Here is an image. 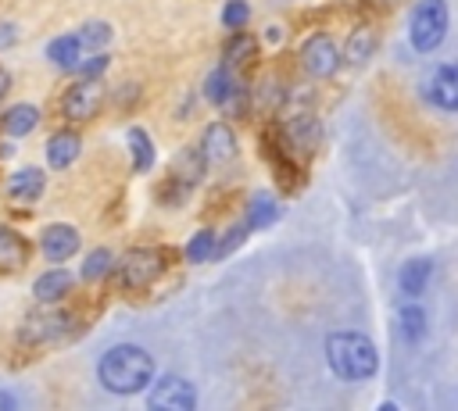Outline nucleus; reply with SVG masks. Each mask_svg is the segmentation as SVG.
<instances>
[{
	"instance_id": "obj_1",
	"label": "nucleus",
	"mask_w": 458,
	"mask_h": 411,
	"mask_svg": "<svg viewBox=\"0 0 458 411\" xmlns=\"http://www.w3.org/2000/svg\"><path fill=\"white\" fill-rule=\"evenodd\" d=\"M154 379V357L136 343H114L97 361V382L114 397L143 393Z\"/></svg>"
},
{
	"instance_id": "obj_2",
	"label": "nucleus",
	"mask_w": 458,
	"mask_h": 411,
	"mask_svg": "<svg viewBox=\"0 0 458 411\" xmlns=\"http://www.w3.org/2000/svg\"><path fill=\"white\" fill-rule=\"evenodd\" d=\"M326 365L344 382H365L379 372V350L365 332L340 329L326 336Z\"/></svg>"
},
{
	"instance_id": "obj_3",
	"label": "nucleus",
	"mask_w": 458,
	"mask_h": 411,
	"mask_svg": "<svg viewBox=\"0 0 458 411\" xmlns=\"http://www.w3.org/2000/svg\"><path fill=\"white\" fill-rule=\"evenodd\" d=\"M447 29H451L447 0H419V4L411 7L408 39H411V50H415V54H433V50L447 39Z\"/></svg>"
},
{
	"instance_id": "obj_4",
	"label": "nucleus",
	"mask_w": 458,
	"mask_h": 411,
	"mask_svg": "<svg viewBox=\"0 0 458 411\" xmlns=\"http://www.w3.org/2000/svg\"><path fill=\"white\" fill-rule=\"evenodd\" d=\"M168 257H172V254H168L165 247H132L111 272L118 275V286H122V289L136 293V289L154 286V282L165 275Z\"/></svg>"
},
{
	"instance_id": "obj_5",
	"label": "nucleus",
	"mask_w": 458,
	"mask_h": 411,
	"mask_svg": "<svg viewBox=\"0 0 458 411\" xmlns=\"http://www.w3.org/2000/svg\"><path fill=\"white\" fill-rule=\"evenodd\" d=\"M147 404L154 411H193L197 407V390L190 379L182 375H161V379H150L147 386Z\"/></svg>"
},
{
	"instance_id": "obj_6",
	"label": "nucleus",
	"mask_w": 458,
	"mask_h": 411,
	"mask_svg": "<svg viewBox=\"0 0 458 411\" xmlns=\"http://www.w3.org/2000/svg\"><path fill=\"white\" fill-rule=\"evenodd\" d=\"M301 68H304L311 79H329V75H336V68H340V46H336V39L326 36V32H311V36L304 39V46H301Z\"/></svg>"
},
{
	"instance_id": "obj_7",
	"label": "nucleus",
	"mask_w": 458,
	"mask_h": 411,
	"mask_svg": "<svg viewBox=\"0 0 458 411\" xmlns=\"http://www.w3.org/2000/svg\"><path fill=\"white\" fill-rule=\"evenodd\" d=\"M100 100H104V89H100V79H79L64 89L61 96V114L68 122H89L97 118L100 111Z\"/></svg>"
},
{
	"instance_id": "obj_8",
	"label": "nucleus",
	"mask_w": 458,
	"mask_h": 411,
	"mask_svg": "<svg viewBox=\"0 0 458 411\" xmlns=\"http://www.w3.org/2000/svg\"><path fill=\"white\" fill-rule=\"evenodd\" d=\"M68 329H72V315H64V311H32L21 322L18 340L29 343V347H43V343L61 340Z\"/></svg>"
},
{
	"instance_id": "obj_9",
	"label": "nucleus",
	"mask_w": 458,
	"mask_h": 411,
	"mask_svg": "<svg viewBox=\"0 0 458 411\" xmlns=\"http://www.w3.org/2000/svg\"><path fill=\"white\" fill-rule=\"evenodd\" d=\"M426 96L429 104H437L440 111H458V61H444L429 71L426 79Z\"/></svg>"
},
{
	"instance_id": "obj_10",
	"label": "nucleus",
	"mask_w": 458,
	"mask_h": 411,
	"mask_svg": "<svg viewBox=\"0 0 458 411\" xmlns=\"http://www.w3.org/2000/svg\"><path fill=\"white\" fill-rule=\"evenodd\" d=\"M197 150L204 154V161H211V164H229L233 157H236V132L225 125V122H211L204 132H200V143H197Z\"/></svg>"
},
{
	"instance_id": "obj_11",
	"label": "nucleus",
	"mask_w": 458,
	"mask_h": 411,
	"mask_svg": "<svg viewBox=\"0 0 458 411\" xmlns=\"http://www.w3.org/2000/svg\"><path fill=\"white\" fill-rule=\"evenodd\" d=\"M79 229L75 225H64V222H54V225H47L43 232H39V250H43V257L47 261H54V264H61V261H68L75 250H79Z\"/></svg>"
},
{
	"instance_id": "obj_12",
	"label": "nucleus",
	"mask_w": 458,
	"mask_h": 411,
	"mask_svg": "<svg viewBox=\"0 0 458 411\" xmlns=\"http://www.w3.org/2000/svg\"><path fill=\"white\" fill-rule=\"evenodd\" d=\"M429 275H433V261H429V257H408V261L401 264V272H397V289H401V297L419 300V297L426 293V286H429Z\"/></svg>"
},
{
	"instance_id": "obj_13",
	"label": "nucleus",
	"mask_w": 458,
	"mask_h": 411,
	"mask_svg": "<svg viewBox=\"0 0 458 411\" xmlns=\"http://www.w3.org/2000/svg\"><path fill=\"white\" fill-rule=\"evenodd\" d=\"M72 286H75V279H72L68 268H50V272H43V275L32 282V297H36L39 304H61V300L72 293Z\"/></svg>"
},
{
	"instance_id": "obj_14",
	"label": "nucleus",
	"mask_w": 458,
	"mask_h": 411,
	"mask_svg": "<svg viewBox=\"0 0 458 411\" xmlns=\"http://www.w3.org/2000/svg\"><path fill=\"white\" fill-rule=\"evenodd\" d=\"M376 50V32L372 25H354L351 36L344 39V50H340V64H351V68H361Z\"/></svg>"
},
{
	"instance_id": "obj_15",
	"label": "nucleus",
	"mask_w": 458,
	"mask_h": 411,
	"mask_svg": "<svg viewBox=\"0 0 458 411\" xmlns=\"http://www.w3.org/2000/svg\"><path fill=\"white\" fill-rule=\"evenodd\" d=\"M79 150H82V136L75 129H61V132H54L47 139V164L61 172L79 157Z\"/></svg>"
},
{
	"instance_id": "obj_16",
	"label": "nucleus",
	"mask_w": 458,
	"mask_h": 411,
	"mask_svg": "<svg viewBox=\"0 0 458 411\" xmlns=\"http://www.w3.org/2000/svg\"><path fill=\"white\" fill-rule=\"evenodd\" d=\"M254 57H258V36L233 29V36H229V43H225V54H222V68L240 71V68H247Z\"/></svg>"
},
{
	"instance_id": "obj_17",
	"label": "nucleus",
	"mask_w": 458,
	"mask_h": 411,
	"mask_svg": "<svg viewBox=\"0 0 458 411\" xmlns=\"http://www.w3.org/2000/svg\"><path fill=\"white\" fill-rule=\"evenodd\" d=\"M43 189H47V179H43L39 168H18V172L7 179V193H11V200H18V204L39 200Z\"/></svg>"
},
{
	"instance_id": "obj_18",
	"label": "nucleus",
	"mask_w": 458,
	"mask_h": 411,
	"mask_svg": "<svg viewBox=\"0 0 458 411\" xmlns=\"http://www.w3.org/2000/svg\"><path fill=\"white\" fill-rule=\"evenodd\" d=\"M25 261H29V243H25V236L14 232V229H7V225H0V275L25 268Z\"/></svg>"
},
{
	"instance_id": "obj_19",
	"label": "nucleus",
	"mask_w": 458,
	"mask_h": 411,
	"mask_svg": "<svg viewBox=\"0 0 458 411\" xmlns=\"http://www.w3.org/2000/svg\"><path fill=\"white\" fill-rule=\"evenodd\" d=\"M243 222L250 225V232H254V229H268L272 222H279V200H276L268 189H258V193H250Z\"/></svg>"
},
{
	"instance_id": "obj_20",
	"label": "nucleus",
	"mask_w": 458,
	"mask_h": 411,
	"mask_svg": "<svg viewBox=\"0 0 458 411\" xmlns=\"http://www.w3.org/2000/svg\"><path fill=\"white\" fill-rule=\"evenodd\" d=\"M0 125H4V132H7L11 139H21V136H29V132L39 125V107H32V104H14L11 111H4Z\"/></svg>"
},
{
	"instance_id": "obj_21",
	"label": "nucleus",
	"mask_w": 458,
	"mask_h": 411,
	"mask_svg": "<svg viewBox=\"0 0 458 411\" xmlns=\"http://www.w3.org/2000/svg\"><path fill=\"white\" fill-rule=\"evenodd\" d=\"M204 168H208L204 154H200L197 147H186V150H182V154L175 157V164H172L168 172H172V175H175L179 182H186V186L193 189V186H197V182L204 179Z\"/></svg>"
},
{
	"instance_id": "obj_22",
	"label": "nucleus",
	"mask_w": 458,
	"mask_h": 411,
	"mask_svg": "<svg viewBox=\"0 0 458 411\" xmlns=\"http://www.w3.org/2000/svg\"><path fill=\"white\" fill-rule=\"evenodd\" d=\"M47 57H50L57 68L72 71V68L82 61V43H79V36H75V32H68V36H57V39L47 46Z\"/></svg>"
},
{
	"instance_id": "obj_23",
	"label": "nucleus",
	"mask_w": 458,
	"mask_h": 411,
	"mask_svg": "<svg viewBox=\"0 0 458 411\" xmlns=\"http://www.w3.org/2000/svg\"><path fill=\"white\" fill-rule=\"evenodd\" d=\"M125 139H129L132 168H136V172H150V168H154V139H150L140 125H132V129L125 132Z\"/></svg>"
},
{
	"instance_id": "obj_24",
	"label": "nucleus",
	"mask_w": 458,
	"mask_h": 411,
	"mask_svg": "<svg viewBox=\"0 0 458 411\" xmlns=\"http://www.w3.org/2000/svg\"><path fill=\"white\" fill-rule=\"evenodd\" d=\"M233 89H236V82H233V71H229V68L208 71V79H204V96H208V104L225 107V100L233 96Z\"/></svg>"
},
{
	"instance_id": "obj_25",
	"label": "nucleus",
	"mask_w": 458,
	"mask_h": 411,
	"mask_svg": "<svg viewBox=\"0 0 458 411\" xmlns=\"http://www.w3.org/2000/svg\"><path fill=\"white\" fill-rule=\"evenodd\" d=\"M397 322H401V332H404V340H411V343H419V340L429 332V318H426V311H422L415 300H408V304L401 307Z\"/></svg>"
},
{
	"instance_id": "obj_26",
	"label": "nucleus",
	"mask_w": 458,
	"mask_h": 411,
	"mask_svg": "<svg viewBox=\"0 0 458 411\" xmlns=\"http://www.w3.org/2000/svg\"><path fill=\"white\" fill-rule=\"evenodd\" d=\"M111 268H114L111 250H107V247H97V250H89L86 261H82V279H86V282H100L104 275H111Z\"/></svg>"
},
{
	"instance_id": "obj_27",
	"label": "nucleus",
	"mask_w": 458,
	"mask_h": 411,
	"mask_svg": "<svg viewBox=\"0 0 458 411\" xmlns=\"http://www.w3.org/2000/svg\"><path fill=\"white\" fill-rule=\"evenodd\" d=\"M75 36H79L82 50H104V46L111 43V36H114V32H111V25H107V21H97V18H93V21H82V29H79Z\"/></svg>"
},
{
	"instance_id": "obj_28",
	"label": "nucleus",
	"mask_w": 458,
	"mask_h": 411,
	"mask_svg": "<svg viewBox=\"0 0 458 411\" xmlns=\"http://www.w3.org/2000/svg\"><path fill=\"white\" fill-rule=\"evenodd\" d=\"M215 232L211 229H197L193 236H190V243H186V261L190 264H200V261H211L215 257Z\"/></svg>"
},
{
	"instance_id": "obj_29",
	"label": "nucleus",
	"mask_w": 458,
	"mask_h": 411,
	"mask_svg": "<svg viewBox=\"0 0 458 411\" xmlns=\"http://www.w3.org/2000/svg\"><path fill=\"white\" fill-rule=\"evenodd\" d=\"M247 236H250V225H247V222H233V225L225 229V236L215 239V257H229Z\"/></svg>"
},
{
	"instance_id": "obj_30",
	"label": "nucleus",
	"mask_w": 458,
	"mask_h": 411,
	"mask_svg": "<svg viewBox=\"0 0 458 411\" xmlns=\"http://www.w3.org/2000/svg\"><path fill=\"white\" fill-rule=\"evenodd\" d=\"M250 21V4L247 0H225L222 4V25L225 29H243Z\"/></svg>"
},
{
	"instance_id": "obj_31",
	"label": "nucleus",
	"mask_w": 458,
	"mask_h": 411,
	"mask_svg": "<svg viewBox=\"0 0 458 411\" xmlns=\"http://www.w3.org/2000/svg\"><path fill=\"white\" fill-rule=\"evenodd\" d=\"M107 64H111V61H107V54H104V50H97L93 57H86V61H79V64H75L72 71H79L82 79H100V75L107 71Z\"/></svg>"
},
{
	"instance_id": "obj_32",
	"label": "nucleus",
	"mask_w": 458,
	"mask_h": 411,
	"mask_svg": "<svg viewBox=\"0 0 458 411\" xmlns=\"http://www.w3.org/2000/svg\"><path fill=\"white\" fill-rule=\"evenodd\" d=\"M14 39H18V29H14V21H0V50L14 46Z\"/></svg>"
},
{
	"instance_id": "obj_33",
	"label": "nucleus",
	"mask_w": 458,
	"mask_h": 411,
	"mask_svg": "<svg viewBox=\"0 0 458 411\" xmlns=\"http://www.w3.org/2000/svg\"><path fill=\"white\" fill-rule=\"evenodd\" d=\"M7 89H11V75L7 68H0V96H7Z\"/></svg>"
},
{
	"instance_id": "obj_34",
	"label": "nucleus",
	"mask_w": 458,
	"mask_h": 411,
	"mask_svg": "<svg viewBox=\"0 0 458 411\" xmlns=\"http://www.w3.org/2000/svg\"><path fill=\"white\" fill-rule=\"evenodd\" d=\"M0 407H18V400H14V393H4V390H0Z\"/></svg>"
}]
</instances>
